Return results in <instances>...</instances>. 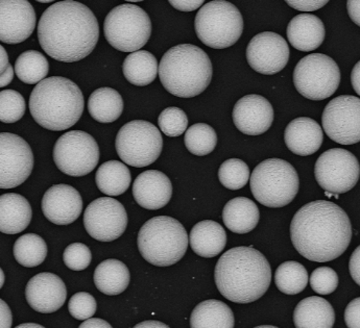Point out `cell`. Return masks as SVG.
<instances>
[{"label":"cell","mask_w":360,"mask_h":328,"mask_svg":"<svg viewBox=\"0 0 360 328\" xmlns=\"http://www.w3.org/2000/svg\"><path fill=\"white\" fill-rule=\"evenodd\" d=\"M38 39L43 51L53 59L79 62L87 58L98 44V21L81 2H56L41 16Z\"/></svg>","instance_id":"obj_1"},{"label":"cell","mask_w":360,"mask_h":328,"mask_svg":"<svg viewBox=\"0 0 360 328\" xmlns=\"http://www.w3.org/2000/svg\"><path fill=\"white\" fill-rule=\"evenodd\" d=\"M290 239L297 251L312 262H331L350 245L352 225L338 204L316 200L302 206L290 224Z\"/></svg>","instance_id":"obj_2"},{"label":"cell","mask_w":360,"mask_h":328,"mask_svg":"<svg viewBox=\"0 0 360 328\" xmlns=\"http://www.w3.org/2000/svg\"><path fill=\"white\" fill-rule=\"evenodd\" d=\"M215 284L226 299L247 304L262 299L271 282L267 258L254 247H234L226 251L215 266Z\"/></svg>","instance_id":"obj_3"},{"label":"cell","mask_w":360,"mask_h":328,"mask_svg":"<svg viewBox=\"0 0 360 328\" xmlns=\"http://www.w3.org/2000/svg\"><path fill=\"white\" fill-rule=\"evenodd\" d=\"M85 101L77 84L62 77L44 79L30 97V111L40 126L53 131H65L83 115Z\"/></svg>","instance_id":"obj_4"},{"label":"cell","mask_w":360,"mask_h":328,"mask_svg":"<svg viewBox=\"0 0 360 328\" xmlns=\"http://www.w3.org/2000/svg\"><path fill=\"white\" fill-rule=\"evenodd\" d=\"M167 92L181 98L202 94L212 79V63L208 55L193 44H180L164 53L158 68Z\"/></svg>","instance_id":"obj_5"},{"label":"cell","mask_w":360,"mask_h":328,"mask_svg":"<svg viewBox=\"0 0 360 328\" xmlns=\"http://www.w3.org/2000/svg\"><path fill=\"white\" fill-rule=\"evenodd\" d=\"M189 238L184 226L174 218L158 216L146 221L138 234L142 258L158 267H168L182 260Z\"/></svg>","instance_id":"obj_6"},{"label":"cell","mask_w":360,"mask_h":328,"mask_svg":"<svg viewBox=\"0 0 360 328\" xmlns=\"http://www.w3.org/2000/svg\"><path fill=\"white\" fill-rule=\"evenodd\" d=\"M250 176L254 197L267 208L288 206L299 192L300 179L297 170L284 159H265Z\"/></svg>","instance_id":"obj_7"},{"label":"cell","mask_w":360,"mask_h":328,"mask_svg":"<svg viewBox=\"0 0 360 328\" xmlns=\"http://www.w3.org/2000/svg\"><path fill=\"white\" fill-rule=\"evenodd\" d=\"M195 29L198 38L206 46L214 49L228 48L243 34V15L231 2L213 0L198 11Z\"/></svg>","instance_id":"obj_8"},{"label":"cell","mask_w":360,"mask_h":328,"mask_svg":"<svg viewBox=\"0 0 360 328\" xmlns=\"http://www.w3.org/2000/svg\"><path fill=\"white\" fill-rule=\"evenodd\" d=\"M103 32L112 47L122 53H134L140 51L150 40L152 21L140 6L120 4L105 17Z\"/></svg>","instance_id":"obj_9"},{"label":"cell","mask_w":360,"mask_h":328,"mask_svg":"<svg viewBox=\"0 0 360 328\" xmlns=\"http://www.w3.org/2000/svg\"><path fill=\"white\" fill-rule=\"evenodd\" d=\"M116 151L120 159L131 167L152 165L162 152L163 139L158 127L144 120H134L118 131Z\"/></svg>","instance_id":"obj_10"},{"label":"cell","mask_w":360,"mask_h":328,"mask_svg":"<svg viewBox=\"0 0 360 328\" xmlns=\"http://www.w3.org/2000/svg\"><path fill=\"white\" fill-rule=\"evenodd\" d=\"M297 92L310 100L331 97L340 84V70L335 60L323 53H312L299 60L294 71Z\"/></svg>","instance_id":"obj_11"},{"label":"cell","mask_w":360,"mask_h":328,"mask_svg":"<svg viewBox=\"0 0 360 328\" xmlns=\"http://www.w3.org/2000/svg\"><path fill=\"white\" fill-rule=\"evenodd\" d=\"M53 161L58 169L67 176H87L99 162L98 142L85 131H68L58 139L53 147Z\"/></svg>","instance_id":"obj_12"},{"label":"cell","mask_w":360,"mask_h":328,"mask_svg":"<svg viewBox=\"0 0 360 328\" xmlns=\"http://www.w3.org/2000/svg\"><path fill=\"white\" fill-rule=\"evenodd\" d=\"M359 159L350 151L332 148L321 155L314 167V176L321 188L332 194L352 190L359 179Z\"/></svg>","instance_id":"obj_13"},{"label":"cell","mask_w":360,"mask_h":328,"mask_svg":"<svg viewBox=\"0 0 360 328\" xmlns=\"http://www.w3.org/2000/svg\"><path fill=\"white\" fill-rule=\"evenodd\" d=\"M323 129L332 141L352 145L360 141V100L342 95L330 101L322 116Z\"/></svg>","instance_id":"obj_14"},{"label":"cell","mask_w":360,"mask_h":328,"mask_svg":"<svg viewBox=\"0 0 360 328\" xmlns=\"http://www.w3.org/2000/svg\"><path fill=\"white\" fill-rule=\"evenodd\" d=\"M33 168V150L29 143L15 133H0V189L22 185Z\"/></svg>","instance_id":"obj_15"},{"label":"cell","mask_w":360,"mask_h":328,"mask_svg":"<svg viewBox=\"0 0 360 328\" xmlns=\"http://www.w3.org/2000/svg\"><path fill=\"white\" fill-rule=\"evenodd\" d=\"M84 225L89 236L98 241H115L126 232L128 214L114 198H98L86 209Z\"/></svg>","instance_id":"obj_16"},{"label":"cell","mask_w":360,"mask_h":328,"mask_svg":"<svg viewBox=\"0 0 360 328\" xmlns=\"http://www.w3.org/2000/svg\"><path fill=\"white\" fill-rule=\"evenodd\" d=\"M290 60V47L283 37L273 32L256 34L247 47V60L252 69L264 75L283 70Z\"/></svg>","instance_id":"obj_17"},{"label":"cell","mask_w":360,"mask_h":328,"mask_svg":"<svg viewBox=\"0 0 360 328\" xmlns=\"http://www.w3.org/2000/svg\"><path fill=\"white\" fill-rule=\"evenodd\" d=\"M37 17L27 0H0V41L6 44L25 42L33 34Z\"/></svg>","instance_id":"obj_18"},{"label":"cell","mask_w":360,"mask_h":328,"mask_svg":"<svg viewBox=\"0 0 360 328\" xmlns=\"http://www.w3.org/2000/svg\"><path fill=\"white\" fill-rule=\"evenodd\" d=\"M25 299L36 312L51 314L57 312L65 303V284L56 274L49 272L37 274L27 282Z\"/></svg>","instance_id":"obj_19"},{"label":"cell","mask_w":360,"mask_h":328,"mask_svg":"<svg viewBox=\"0 0 360 328\" xmlns=\"http://www.w3.org/2000/svg\"><path fill=\"white\" fill-rule=\"evenodd\" d=\"M232 116L235 126L241 133L259 136L271 129L274 122V109L264 97L247 95L237 101Z\"/></svg>","instance_id":"obj_20"},{"label":"cell","mask_w":360,"mask_h":328,"mask_svg":"<svg viewBox=\"0 0 360 328\" xmlns=\"http://www.w3.org/2000/svg\"><path fill=\"white\" fill-rule=\"evenodd\" d=\"M83 199L77 189L68 185H55L45 192L42 211L51 223L68 225L79 219Z\"/></svg>","instance_id":"obj_21"},{"label":"cell","mask_w":360,"mask_h":328,"mask_svg":"<svg viewBox=\"0 0 360 328\" xmlns=\"http://www.w3.org/2000/svg\"><path fill=\"white\" fill-rule=\"evenodd\" d=\"M133 196L143 209L150 211L162 209L172 199V181L158 170L142 172L134 181Z\"/></svg>","instance_id":"obj_22"},{"label":"cell","mask_w":360,"mask_h":328,"mask_svg":"<svg viewBox=\"0 0 360 328\" xmlns=\"http://www.w3.org/2000/svg\"><path fill=\"white\" fill-rule=\"evenodd\" d=\"M286 146L301 157L314 155L320 150L324 140L322 127L311 118L300 117L286 127L284 133Z\"/></svg>","instance_id":"obj_23"},{"label":"cell","mask_w":360,"mask_h":328,"mask_svg":"<svg viewBox=\"0 0 360 328\" xmlns=\"http://www.w3.org/2000/svg\"><path fill=\"white\" fill-rule=\"evenodd\" d=\"M288 41L300 51H312L323 44L326 36L324 23L312 14H300L288 23Z\"/></svg>","instance_id":"obj_24"},{"label":"cell","mask_w":360,"mask_h":328,"mask_svg":"<svg viewBox=\"0 0 360 328\" xmlns=\"http://www.w3.org/2000/svg\"><path fill=\"white\" fill-rule=\"evenodd\" d=\"M33 217L27 198L16 193L0 196V232L6 235L20 234L27 230Z\"/></svg>","instance_id":"obj_25"},{"label":"cell","mask_w":360,"mask_h":328,"mask_svg":"<svg viewBox=\"0 0 360 328\" xmlns=\"http://www.w3.org/2000/svg\"><path fill=\"white\" fill-rule=\"evenodd\" d=\"M189 243L198 256L211 258L219 256L227 245L225 228L212 220H204L193 226Z\"/></svg>","instance_id":"obj_26"},{"label":"cell","mask_w":360,"mask_h":328,"mask_svg":"<svg viewBox=\"0 0 360 328\" xmlns=\"http://www.w3.org/2000/svg\"><path fill=\"white\" fill-rule=\"evenodd\" d=\"M294 323L297 328H332L335 323V313L326 299L307 297L297 303Z\"/></svg>","instance_id":"obj_27"},{"label":"cell","mask_w":360,"mask_h":328,"mask_svg":"<svg viewBox=\"0 0 360 328\" xmlns=\"http://www.w3.org/2000/svg\"><path fill=\"white\" fill-rule=\"evenodd\" d=\"M223 220L231 232L239 235L248 234L255 230L259 223V209L249 198H233L224 208Z\"/></svg>","instance_id":"obj_28"},{"label":"cell","mask_w":360,"mask_h":328,"mask_svg":"<svg viewBox=\"0 0 360 328\" xmlns=\"http://www.w3.org/2000/svg\"><path fill=\"white\" fill-rule=\"evenodd\" d=\"M234 314L229 306L217 299L205 300L191 313V328H233Z\"/></svg>","instance_id":"obj_29"},{"label":"cell","mask_w":360,"mask_h":328,"mask_svg":"<svg viewBox=\"0 0 360 328\" xmlns=\"http://www.w3.org/2000/svg\"><path fill=\"white\" fill-rule=\"evenodd\" d=\"M131 274L126 264L118 260H105L94 271V284L103 294L109 296L122 294L127 290Z\"/></svg>","instance_id":"obj_30"},{"label":"cell","mask_w":360,"mask_h":328,"mask_svg":"<svg viewBox=\"0 0 360 328\" xmlns=\"http://www.w3.org/2000/svg\"><path fill=\"white\" fill-rule=\"evenodd\" d=\"M158 62L153 53L137 51L130 53L122 65L124 77L131 85L146 87L158 75Z\"/></svg>","instance_id":"obj_31"},{"label":"cell","mask_w":360,"mask_h":328,"mask_svg":"<svg viewBox=\"0 0 360 328\" xmlns=\"http://www.w3.org/2000/svg\"><path fill=\"white\" fill-rule=\"evenodd\" d=\"M88 111L98 122L112 123L122 116L124 99L112 88H99L90 95Z\"/></svg>","instance_id":"obj_32"},{"label":"cell","mask_w":360,"mask_h":328,"mask_svg":"<svg viewBox=\"0 0 360 328\" xmlns=\"http://www.w3.org/2000/svg\"><path fill=\"white\" fill-rule=\"evenodd\" d=\"M96 181L101 193L110 197L120 196L130 188L131 171L122 162H105L98 168Z\"/></svg>","instance_id":"obj_33"},{"label":"cell","mask_w":360,"mask_h":328,"mask_svg":"<svg viewBox=\"0 0 360 328\" xmlns=\"http://www.w3.org/2000/svg\"><path fill=\"white\" fill-rule=\"evenodd\" d=\"M15 258L21 266L34 268L44 262L47 256L46 243L36 234H27L15 242L13 248Z\"/></svg>","instance_id":"obj_34"},{"label":"cell","mask_w":360,"mask_h":328,"mask_svg":"<svg viewBox=\"0 0 360 328\" xmlns=\"http://www.w3.org/2000/svg\"><path fill=\"white\" fill-rule=\"evenodd\" d=\"M49 64L46 58L37 51L21 53L15 63L17 77L27 85H36L49 74Z\"/></svg>","instance_id":"obj_35"},{"label":"cell","mask_w":360,"mask_h":328,"mask_svg":"<svg viewBox=\"0 0 360 328\" xmlns=\"http://www.w3.org/2000/svg\"><path fill=\"white\" fill-rule=\"evenodd\" d=\"M308 272L303 265L288 261L276 270L275 284L280 292L286 295H297L305 290L308 284Z\"/></svg>","instance_id":"obj_36"},{"label":"cell","mask_w":360,"mask_h":328,"mask_svg":"<svg viewBox=\"0 0 360 328\" xmlns=\"http://www.w3.org/2000/svg\"><path fill=\"white\" fill-rule=\"evenodd\" d=\"M184 142L189 152L198 157H204L217 147V131L206 123H197L187 129Z\"/></svg>","instance_id":"obj_37"},{"label":"cell","mask_w":360,"mask_h":328,"mask_svg":"<svg viewBox=\"0 0 360 328\" xmlns=\"http://www.w3.org/2000/svg\"><path fill=\"white\" fill-rule=\"evenodd\" d=\"M219 178L227 189H241L250 181L249 166L239 159H227L219 167Z\"/></svg>","instance_id":"obj_38"},{"label":"cell","mask_w":360,"mask_h":328,"mask_svg":"<svg viewBox=\"0 0 360 328\" xmlns=\"http://www.w3.org/2000/svg\"><path fill=\"white\" fill-rule=\"evenodd\" d=\"M25 98L15 90L0 92V121L4 123H15L25 116Z\"/></svg>","instance_id":"obj_39"},{"label":"cell","mask_w":360,"mask_h":328,"mask_svg":"<svg viewBox=\"0 0 360 328\" xmlns=\"http://www.w3.org/2000/svg\"><path fill=\"white\" fill-rule=\"evenodd\" d=\"M161 131L167 137H180L186 131L188 118L183 110L176 107L164 110L158 118Z\"/></svg>","instance_id":"obj_40"},{"label":"cell","mask_w":360,"mask_h":328,"mask_svg":"<svg viewBox=\"0 0 360 328\" xmlns=\"http://www.w3.org/2000/svg\"><path fill=\"white\" fill-rule=\"evenodd\" d=\"M64 264L73 271H83L91 264V250L83 243H72L67 246L63 254Z\"/></svg>","instance_id":"obj_41"},{"label":"cell","mask_w":360,"mask_h":328,"mask_svg":"<svg viewBox=\"0 0 360 328\" xmlns=\"http://www.w3.org/2000/svg\"><path fill=\"white\" fill-rule=\"evenodd\" d=\"M96 308H98L96 300L89 293H77L69 300V313L77 320L84 321L91 318L96 314Z\"/></svg>","instance_id":"obj_42"},{"label":"cell","mask_w":360,"mask_h":328,"mask_svg":"<svg viewBox=\"0 0 360 328\" xmlns=\"http://www.w3.org/2000/svg\"><path fill=\"white\" fill-rule=\"evenodd\" d=\"M310 287L320 295H329L338 289V275L329 267H320L310 276Z\"/></svg>","instance_id":"obj_43"},{"label":"cell","mask_w":360,"mask_h":328,"mask_svg":"<svg viewBox=\"0 0 360 328\" xmlns=\"http://www.w3.org/2000/svg\"><path fill=\"white\" fill-rule=\"evenodd\" d=\"M330 0H285L288 6L301 12H314L326 6Z\"/></svg>","instance_id":"obj_44"},{"label":"cell","mask_w":360,"mask_h":328,"mask_svg":"<svg viewBox=\"0 0 360 328\" xmlns=\"http://www.w3.org/2000/svg\"><path fill=\"white\" fill-rule=\"evenodd\" d=\"M359 308V299L352 300L347 306L346 312H345V320H346L347 327L349 328L360 327Z\"/></svg>","instance_id":"obj_45"},{"label":"cell","mask_w":360,"mask_h":328,"mask_svg":"<svg viewBox=\"0 0 360 328\" xmlns=\"http://www.w3.org/2000/svg\"><path fill=\"white\" fill-rule=\"evenodd\" d=\"M168 2L181 12H193L200 8L205 0H168Z\"/></svg>","instance_id":"obj_46"},{"label":"cell","mask_w":360,"mask_h":328,"mask_svg":"<svg viewBox=\"0 0 360 328\" xmlns=\"http://www.w3.org/2000/svg\"><path fill=\"white\" fill-rule=\"evenodd\" d=\"M359 258H360V247L356 248L353 252L350 258V264H349V269H350L351 276H352L354 282L357 284H360V270H359Z\"/></svg>","instance_id":"obj_47"},{"label":"cell","mask_w":360,"mask_h":328,"mask_svg":"<svg viewBox=\"0 0 360 328\" xmlns=\"http://www.w3.org/2000/svg\"><path fill=\"white\" fill-rule=\"evenodd\" d=\"M13 316L8 304L0 299V328L12 327Z\"/></svg>","instance_id":"obj_48"},{"label":"cell","mask_w":360,"mask_h":328,"mask_svg":"<svg viewBox=\"0 0 360 328\" xmlns=\"http://www.w3.org/2000/svg\"><path fill=\"white\" fill-rule=\"evenodd\" d=\"M359 0H348L347 1V8H348L349 16L352 19L353 22L356 25H360V10Z\"/></svg>","instance_id":"obj_49"},{"label":"cell","mask_w":360,"mask_h":328,"mask_svg":"<svg viewBox=\"0 0 360 328\" xmlns=\"http://www.w3.org/2000/svg\"><path fill=\"white\" fill-rule=\"evenodd\" d=\"M107 321L99 318H89L84 320V322L79 325V328H111Z\"/></svg>","instance_id":"obj_50"},{"label":"cell","mask_w":360,"mask_h":328,"mask_svg":"<svg viewBox=\"0 0 360 328\" xmlns=\"http://www.w3.org/2000/svg\"><path fill=\"white\" fill-rule=\"evenodd\" d=\"M13 79H14V69H13L12 65H8L6 71L0 75V88L6 87V86L10 85L12 83Z\"/></svg>","instance_id":"obj_51"},{"label":"cell","mask_w":360,"mask_h":328,"mask_svg":"<svg viewBox=\"0 0 360 328\" xmlns=\"http://www.w3.org/2000/svg\"><path fill=\"white\" fill-rule=\"evenodd\" d=\"M359 69L360 63L357 62L356 65L354 66V68H353L352 73H351V84H352L353 89H354L357 94H360Z\"/></svg>","instance_id":"obj_52"},{"label":"cell","mask_w":360,"mask_h":328,"mask_svg":"<svg viewBox=\"0 0 360 328\" xmlns=\"http://www.w3.org/2000/svg\"><path fill=\"white\" fill-rule=\"evenodd\" d=\"M8 65H10V63H8V53H6L4 47H2L1 45H0V75L6 71Z\"/></svg>","instance_id":"obj_53"},{"label":"cell","mask_w":360,"mask_h":328,"mask_svg":"<svg viewBox=\"0 0 360 328\" xmlns=\"http://www.w3.org/2000/svg\"><path fill=\"white\" fill-rule=\"evenodd\" d=\"M136 328L140 327H162V328H168V325L164 324L162 322H159V321H144V322L139 323V324L135 325Z\"/></svg>","instance_id":"obj_54"},{"label":"cell","mask_w":360,"mask_h":328,"mask_svg":"<svg viewBox=\"0 0 360 328\" xmlns=\"http://www.w3.org/2000/svg\"><path fill=\"white\" fill-rule=\"evenodd\" d=\"M25 327H36V328H43L42 325L36 324V323H25V324H20L17 327V328H25Z\"/></svg>","instance_id":"obj_55"},{"label":"cell","mask_w":360,"mask_h":328,"mask_svg":"<svg viewBox=\"0 0 360 328\" xmlns=\"http://www.w3.org/2000/svg\"><path fill=\"white\" fill-rule=\"evenodd\" d=\"M4 280H6V275H4V271L0 268V289L4 287Z\"/></svg>","instance_id":"obj_56"},{"label":"cell","mask_w":360,"mask_h":328,"mask_svg":"<svg viewBox=\"0 0 360 328\" xmlns=\"http://www.w3.org/2000/svg\"><path fill=\"white\" fill-rule=\"evenodd\" d=\"M36 1L41 2V4H49V2L55 1V0H36Z\"/></svg>","instance_id":"obj_57"},{"label":"cell","mask_w":360,"mask_h":328,"mask_svg":"<svg viewBox=\"0 0 360 328\" xmlns=\"http://www.w3.org/2000/svg\"><path fill=\"white\" fill-rule=\"evenodd\" d=\"M126 1H129V2H140V1H143V0H126Z\"/></svg>","instance_id":"obj_58"},{"label":"cell","mask_w":360,"mask_h":328,"mask_svg":"<svg viewBox=\"0 0 360 328\" xmlns=\"http://www.w3.org/2000/svg\"><path fill=\"white\" fill-rule=\"evenodd\" d=\"M271 327V328H275V327H271V325H262V327Z\"/></svg>","instance_id":"obj_59"}]
</instances>
